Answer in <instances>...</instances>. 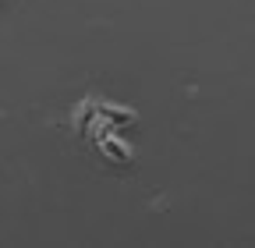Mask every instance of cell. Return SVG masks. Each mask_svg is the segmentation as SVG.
I'll return each instance as SVG.
<instances>
[{"label":"cell","instance_id":"cell-1","mask_svg":"<svg viewBox=\"0 0 255 248\" xmlns=\"http://www.w3.org/2000/svg\"><path fill=\"white\" fill-rule=\"evenodd\" d=\"M121 128H114V124H107V121H100L96 124V131H92V142L100 145V152L110 160V163H117V167H128L135 160V149L128 145L121 135H117Z\"/></svg>","mask_w":255,"mask_h":248},{"label":"cell","instance_id":"cell-2","mask_svg":"<svg viewBox=\"0 0 255 248\" xmlns=\"http://www.w3.org/2000/svg\"><path fill=\"white\" fill-rule=\"evenodd\" d=\"M103 117H100V100L96 96H85L78 107H75V131L78 135H85V138H92V131H96V124H100Z\"/></svg>","mask_w":255,"mask_h":248},{"label":"cell","instance_id":"cell-3","mask_svg":"<svg viewBox=\"0 0 255 248\" xmlns=\"http://www.w3.org/2000/svg\"><path fill=\"white\" fill-rule=\"evenodd\" d=\"M100 117L107 124H114V128H128V124H135L138 114L131 107H124V103H110V100H100Z\"/></svg>","mask_w":255,"mask_h":248}]
</instances>
